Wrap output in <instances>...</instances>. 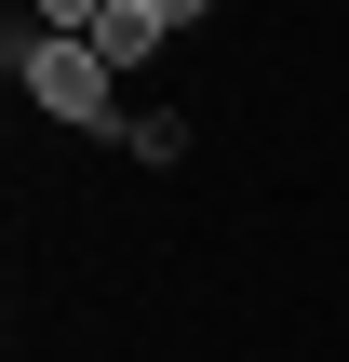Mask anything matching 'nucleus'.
<instances>
[{
	"label": "nucleus",
	"mask_w": 349,
	"mask_h": 362,
	"mask_svg": "<svg viewBox=\"0 0 349 362\" xmlns=\"http://www.w3.org/2000/svg\"><path fill=\"white\" fill-rule=\"evenodd\" d=\"M13 67H27V94L54 121H108V54L94 40H13Z\"/></svg>",
	"instance_id": "obj_1"
}]
</instances>
